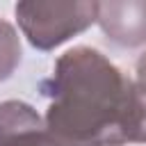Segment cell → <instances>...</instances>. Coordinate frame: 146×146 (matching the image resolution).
<instances>
[{
  "mask_svg": "<svg viewBox=\"0 0 146 146\" xmlns=\"http://www.w3.org/2000/svg\"><path fill=\"white\" fill-rule=\"evenodd\" d=\"M132 84L100 50L75 46L59 55L52 75L39 84L50 100L46 128L75 146H119Z\"/></svg>",
  "mask_w": 146,
  "mask_h": 146,
  "instance_id": "6da1fadb",
  "label": "cell"
},
{
  "mask_svg": "<svg viewBox=\"0 0 146 146\" xmlns=\"http://www.w3.org/2000/svg\"><path fill=\"white\" fill-rule=\"evenodd\" d=\"M98 2L89 0H23L14 7L23 36L36 50H52L96 23Z\"/></svg>",
  "mask_w": 146,
  "mask_h": 146,
  "instance_id": "7a4b0ae2",
  "label": "cell"
},
{
  "mask_svg": "<svg viewBox=\"0 0 146 146\" xmlns=\"http://www.w3.org/2000/svg\"><path fill=\"white\" fill-rule=\"evenodd\" d=\"M0 146H75L46 128L43 116L23 100L0 103Z\"/></svg>",
  "mask_w": 146,
  "mask_h": 146,
  "instance_id": "3957f363",
  "label": "cell"
},
{
  "mask_svg": "<svg viewBox=\"0 0 146 146\" xmlns=\"http://www.w3.org/2000/svg\"><path fill=\"white\" fill-rule=\"evenodd\" d=\"M96 23L112 43L139 48L146 43V0L98 2Z\"/></svg>",
  "mask_w": 146,
  "mask_h": 146,
  "instance_id": "277c9868",
  "label": "cell"
},
{
  "mask_svg": "<svg viewBox=\"0 0 146 146\" xmlns=\"http://www.w3.org/2000/svg\"><path fill=\"white\" fill-rule=\"evenodd\" d=\"M123 144H146V87L137 80L119 135V146Z\"/></svg>",
  "mask_w": 146,
  "mask_h": 146,
  "instance_id": "5b68a950",
  "label": "cell"
},
{
  "mask_svg": "<svg viewBox=\"0 0 146 146\" xmlns=\"http://www.w3.org/2000/svg\"><path fill=\"white\" fill-rule=\"evenodd\" d=\"M21 36L11 23L0 18V82L11 78L21 64Z\"/></svg>",
  "mask_w": 146,
  "mask_h": 146,
  "instance_id": "8992f818",
  "label": "cell"
},
{
  "mask_svg": "<svg viewBox=\"0 0 146 146\" xmlns=\"http://www.w3.org/2000/svg\"><path fill=\"white\" fill-rule=\"evenodd\" d=\"M135 73H137V82H141L144 87H146V50L139 55V59H137V64H135Z\"/></svg>",
  "mask_w": 146,
  "mask_h": 146,
  "instance_id": "52a82bcc",
  "label": "cell"
}]
</instances>
